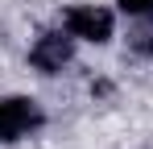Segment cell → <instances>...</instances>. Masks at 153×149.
<instances>
[{
  "mask_svg": "<svg viewBox=\"0 0 153 149\" xmlns=\"http://www.w3.org/2000/svg\"><path fill=\"white\" fill-rule=\"evenodd\" d=\"M66 33L79 37V42H108L112 37V13L100 8V4H75L66 8Z\"/></svg>",
  "mask_w": 153,
  "mask_h": 149,
  "instance_id": "obj_1",
  "label": "cell"
},
{
  "mask_svg": "<svg viewBox=\"0 0 153 149\" xmlns=\"http://www.w3.org/2000/svg\"><path fill=\"white\" fill-rule=\"evenodd\" d=\"M42 124V108L25 95L0 99V141H17V137H29L33 128Z\"/></svg>",
  "mask_w": 153,
  "mask_h": 149,
  "instance_id": "obj_2",
  "label": "cell"
},
{
  "mask_svg": "<svg viewBox=\"0 0 153 149\" xmlns=\"http://www.w3.org/2000/svg\"><path fill=\"white\" fill-rule=\"evenodd\" d=\"M71 54H75V37L71 33H42L33 42V50H29V62L42 74H58L71 62Z\"/></svg>",
  "mask_w": 153,
  "mask_h": 149,
  "instance_id": "obj_3",
  "label": "cell"
},
{
  "mask_svg": "<svg viewBox=\"0 0 153 149\" xmlns=\"http://www.w3.org/2000/svg\"><path fill=\"white\" fill-rule=\"evenodd\" d=\"M128 50H132V54H145V58H153V21L137 25V29L128 33Z\"/></svg>",
  "mask_w": 153,
  "mask_h": 149,
  "instance_id": "obj_4",
  "label": "cell"
},
{
  "mask_svg": "<svg viewBox=\"0 0 153 149\" xmlns=\"http://www.w3.org/2000/svg\"><path fill=\"white\" fill-rule=\"evenodd\" d=\"M120 8L132 17H153V0H120Z\"/></svg>",
  "mask_w": 153,
  "mask_h": 149,
  "instance_id": "obj_5",
  "label": "cell"
}]
</instances>
